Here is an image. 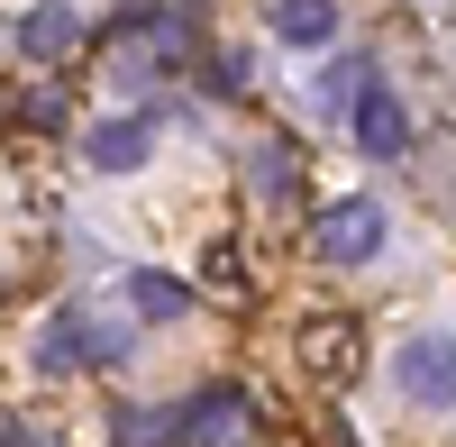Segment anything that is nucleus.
<instances>
[{"label": "nucleus", "mask_w": 456, "mask_h": 447, "mask_svg": "<svg viewBox=\"0 0 456 447\" xmlns=\"http://www.w3.org/2000/svg\"><path fill=\"white\" fill-rule=\"evenodd\" d=\"M210 92L238 101V92H247V55H210Z\"/></svg>", "instance_id": "15"}, {"label": "nucleus", "mask_w": 456, "mask_h": 447, "mask_svg": "<svg viewBox=\"0 0 456 447\" xmlns=\"http://www.w3.org/2000/svg\"><path fill=\"white\" fill-rule=\"evenodd\" d=\"M0 438H10V447H46V438H37V429H28L19 411H10V420H0Z\"/></svg>", "instance_id": "16"}, {"label": "nucleus", "mask_w": 456, "mask_h": 447, "mask_svg": "<svg viewBox=\"0 0 456 447\" xmlns=\"http://www.w3.org/2000/svg\"><path fill=\"white\" fill-rule=\"evenodd\" d=\"M83 146H92L101 174H137L146 156H156V110H119V119H101Z\"/></svg>", "instance_id": "7"}, {"label": "nucleus", "mask_w": 456, "mask_h": 447, "mask_svg": "<svg viewBox=\"0 0 456 447\" xmlns=\"http://www.w3.org/2000/svg\"><path fill=\"white\" fill-rule=\"evenodd\" d=\"M393 384L420 411H456V329H411L393 356Z\"/></svg>", "instance_id": "2"}, {"label": "nucleus", "mask_w": 456, "mask_h": 447, "mask_svg": "<svg viewBox=\"0 0 456 447\" xmlns=\"http://www.w3.org/2000/svg\"><path fill=\"white\" fill-rule=\"evenodd\" d=\"M347 128H356V146H365L374 165H393L402 146H411V110H402V92H393V83H374V92L356 101V119H347Z\"/></svg>", "instance_id": "8"}, {"label": "nucleus", "mask_w": 456, "mask_h": 447, "mask_svg": "<svg viewBox=\"0 0 456 447\" xmlns=\"http://www.w3.org/2000/svg\"><path fill=\"white\" fill-rule=\"evenodd\" d=\"M119 302H128L137 320H183V311H192V283H183V274H156V265H137V274L119 283Z\"/></svg>", "instance_id": "12"}, {"label": "nucleus", "mask_w": 456, "mask_h": 447, "mask_svg": "<svg viewBox=\"0 0 456 447\" xmlns=\"http://www.w3.org/2000/svg\"><path fill=\"white\" fill-rule=\"evenodd\" d=\"M384 229H393L384 201H329L311 247H320V265H374V256H384Z\"/></svg>", "instance_id": "4"}, {"label": "nucleus", "mask_w": 456, "mask_h": 447, "mask_svg": "<svg viewBox=\"0 0 456 447\" xmlns=\"http://www.w3.org/2000/svg\"><path fill=\"white\" fill-rule=\"evenodd\" d=\"M256 438V402L247 384H201L183 402V447H247Z\"/></svg>", "instance_id": "5"}, {"label": "nucleus", "mask_w": 456, "mask_h": 447, "mask_svg": "<svg viewBox=\"0 0 456 447\" xmlns=\"http://www.w3.org/2000/svg\"><path fill=\"white\" fill-rule=\"evenodd\" d=\"M128 338L110 329L92 302H64V311H46V329L28 338V375L37 384H64V375H92V365H110Z\"/></svg>", "instance_id": "1"}, {"label": "nucleus", "mask_w": 456, "mask_h": 447, "mask_svg": "<svg viewBox=\"0 0 456 447\" xmlns=\"http://www.w3.org/2000/svg\"><path fill=\"white\" fill-rule=\"evenodd\" d=\"M292 356H301V375H311V384H329V393H347V384L365 375V329H356L347 311H320V320H301V338H292Z\"/></svg>", "instance_id": "3"}, {"label": "nucleus", "mask_w": 456, "mask_h": 447, "mask_svg": "<svg viewBox=\"0 0 456 447\" xmlns=\"http://www.w3.org/2000/svg\"><path fill=\"white\" fill-rule=\"evenodd\" d=\"M374 83H384V73H374L365 55H338L320 83H311V110H320V119H356V101H365Z\"/></svg>", "instance_id": "11"}, {"label": "nucleus", "mask_w": 456, "mask_h": 447, "mask_svg": "<svg viewBox=\"0 0 456 447\" xmlns=\"http://www.w3.org/2000/svg\"><path fill=\"white\" fill-rule=\"evenodd\" d=\"M19 128L55 137V128H64V92H19Z\"/></svg>", "instance_id": "14"}, {"label": "nucleus", "mask_w": 456, "mask_h": 447, "mask_svg": "<svg viewBox=\"0 0 456 447\" xmlns=\"http://www.w3.org/2000/svg\"><path fill=\"white\" fill-rule=\"evenodd\" d=\"M73 46H83L73 0H28V10L10 19V55H19V64H64Z\"/></svg>", "instance_id": "6"}, {"label": "nucleus", "mask_w": 456, "mask_h": 447, "mask_svg": "<svg viewBox=\"0 0 456 447\" xmlns=\"http://www.w3.org/2000/svg\"><path fill=\"white\" fill-rule=\"evenodd\" d=\"M256 183H265V201H292V146L283 137L256 146Z\"/></svg>", "instance_id": "13"}, {"label": "nucleus", "mask_w": 456, "mask_h": 447, "mask_svg": "<svg viewBox=\"0 0 456 447\" xmlns=\"http://www.w3.org/2000/svg\"><path fill=\"white\" fill-rule=\"evenodd\" d=\"M119 28H128V46L156 64V73H174L183 55H192V19H183V10H137V19H119Z\"/></svg>", "instance_id": "10"}, {"label": "nucleus", "mask_w": 456, "mask_h": 447, "mask_svg": "<svg viewBox=\"0 0 456 447\" xmlns=\"http://www.w3.org/2000/svg\"><path fill=\"white\" fill-rule=\"evenodd\" d=\"M338 0H274L265 10V28H274V46H292V55H320V46H338Z\"/></svg>", "instance_id": "9"}]
</instances>
